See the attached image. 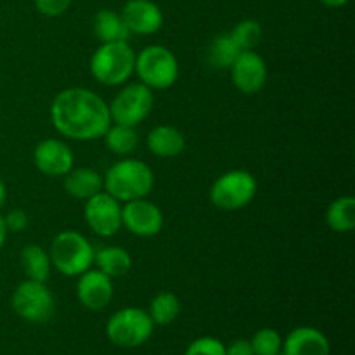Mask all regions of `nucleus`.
Returning <instances> with one entry per match:
<instances>
[{
    "mask_svg": "<svg viewBox=\"0 0 355 355\" xmlns=\"http://www.w3.org/2000/svg\"><path fill=\"white\" fill-rule=\"evenodd\" d=\"M231 38L241 51H253L262 40V26L255 19H245L232 28Z\"/></svg>",
    "mask_w": 355,
    "mask_h": 355,
    "instance_id": "obj_26",
    "label": "nucleus"
},
{
    "mask_svg": "<svg viewBox=\"0 0 355 355\" xmlns=\"http://www.w3.org/2000/svg\"><path fill=\"white\" fill-rule=\"evenodd\" d=\"M232 82L243 94H257L267 80L266 61L253 51H241L231 66Z\"/></svg>",
    "mask_w": 355,
    "mask_h": 355,
    "instance_id": "obj_14",
    "label": "nucleus"
},
{
    "mask_svg": "<svg viewBox=\"0 0 355 355\" xmlns=\"http://www.w3.org/2000/svg\"><path fill=\"white\" fill-rule=\"evenodd\" d=\"M120 14L130 33L153 35L163 26V12L153 0H128Z\"/></svg>",
    "mask_w": 355,
    "mask_h": 355,
    "instance_id": "obj_15",
    "label": "nucleus"
},
{
    "mask_svg": "<svg viewBox=\"0 0 355 355\" xmlns=\"http://www.w3.org/2000/svg\"><path fill=\"white\" fill-rule=\"evenodd\" d=\"M149 89H170L179 78L177 58L163 45H148L135 54V71Z\"/></svg>",
    "mask_w": 355,
    "mask_h": 355,
    "instance_id": "obj_5",
    "label": "nucleus"
},
{
    "mask_svg": "<svg viewBox=\"0 0 355 355\" xmlns=\"http://www.w3.org/2000/svg\"><path fill=\"white\" fill-rule=\"evenodd\" d=\"M35 166L49 177H64L73 168L75 156L59 139H45L33 151Z\"/></svg>",
    "mask_w": 355,
    "mask_h": 355,
    "instance_id": "obj_12",
    "label": "nucleus"
},
{
    "mask_svg": "<svg viewBox=\"0 0 355 355\" xmlns=\"http://www.w3.org/2000/svg\"><path fill=\"white\" fill-rule=\"evenodd\" d=\"M121 227L139 238H153L163 227V214L155 203L146 198L127 201L121 207Z\"/></svg>",
    "mask_w": 355,
    "mask_h": 355,
    "instance_id": "obj_11",
    "label": "nucleus"
},
{
    "mask_svg": "<svg viewBox=\"0 0 355 355\" xmlns=\"http://www.w3.org/2000/svg\"><path fill=\"white\" fill-rule=\"evenodd\" d=\"M326 224L336 232H350L355 227V200L342 196L329 205L326 211Z\"/></svg>",
    "mask_w": 355,
    "mask_h": 355,
    "instance_id": "obj_22",
    "label": "nucleus"
},
{
    "mask_svg": "<svg viewBox=\"0 0 355 355\" xmlns=\"http://www.w3.org/2000/svg\"><path fill=\"white\" fill-rule=\"evenodd\" d=\"M90 71L103 85H121L135 71V52L128 42L103 44L90 58Z\"/></svg>",
    "mask_w": 355,
    "mask_h": 355,
    "instance_id": "obj_3",
    "label": "nucleus"
},
{
    "mask_svg": "<svg viewBox=\"0 0 355 355\" xmlns=\"http://www.w3.org/2000/svg\"><path fill=\"white\" fill-rule=\"evenodd\" d=\"M239 54H241V49L234 44L229 33L215 37L208 47V61L214 68L218 69H231Z\"/></svg>",
    "mask_w": 355,
    "mask_h": 355,
    "instance_id": "obj_24",
    "label": "nucleus"
},
{
    "mask_svg": "<svg viewBox=\"0 0 355 355\" xmlns=\"http://www.w3.org/2000/svg\"><path fill=\"white\" fill-rule=\"evenodd\" d=\"M104 187L103 177L92 168L80 166L71 168L64 175V191L73 198L78 200H89L94 194L101 193Z\"/></svg>",
    "mask_w": 355,
    "mask_h": 355,
    "instance_id": "obj_18",
    "label": "nucleus"
},
{
    "mask_svg": "<svg viewBox=\"0 0 355 355\" xmlns=\"http://www.w3.org/2000/svg\"><path fill=\"white\" fill-rule=\"evenodd\" d=\"M51 257L42 246L28 245L21 252V267L28 279L45 283L51 274Z\"/></svg>",
    "mask_w": 355,
    "mask_h": 355,
    "instance_id": "obj_21",
    "label": "nucleus"
},
{
    "mask_svg": "<svg viewBox=\"0 0 355 355\" xmlns=\"http://www.w3.org/2000/svg\"><path fill=\"white\" fill-rule=\"evenodd\" d=\"M94 248L85 236L76 231H62L51 245V263L61 274L75 277L89 270L94 263Z\"/></svg>",
    "mask_w": 355,
    "mask_h": 355,
    "instance_id": "obj_4",
    "label": "nucleus"
},
{
    "mask_svg": "<svg viewBox=\"0 0 355 355\" xmlns=\"http://www.w3.org/2000/svg\"><path fill=\"white\" fill-rule=\"evenodd\" d=\"M319 2H322L328 7H343L349 0H319Z\"/></svg>",
    "mask_w": 355,
    "mask_h": 355,
    "instance_id": "obj_33",
    "label": "nucleus"
},
{
    "mask_svg": "<svg viewBox=\"0 0 355 355\" xmlns=\"http://www.w3.org/2000/svg\"><path fill=\"white\" fill-rule=\"evenodd\" d=\"M12 309L24 321L47 322L54 315L55 302L45 283L26 279L14 290Z\"/></svg>",
    "mask_w": 355,
    "mask_h": 355,
    "instance_id": "obj_9",
    "label": "nucleus"
},
{
    "mask_svg": "<svg viewBox=\"0 0 355 355\" xmlns=\"http://www.w3.org/2000/svg\"><path fill=\"white\" fill-rule=\"evenodd\" d=\"M155 97L153 90L144 83H130L114 96L110 106L111 123L137 127L151 113Z\"/></svg>",
    "mask_w": 355,
    "mask_h": 355,
    "instance_id": "obj_8",
    "label": "nucleus"
},
{
    "mask_svg": "<svg viewBox=\"0 0 355 355\" xmlns=\"http://www.w3.org/2000/svg\"><path fill=\"white\" fill-rule=\"evenodd\" d=\"M225 355H255L252 343L248 340H236L231 345L225 347Z\"/></svg>",
    "mask_w": 355,
    "mask_h": 355,
    "instance_id": "obj_31",
    "label": "nucleus"
},
{
    "mask_svg": "<svg viewBox=\"0 0 355 355\" xmlns=\"http://www.w3.org/2000/svg\"><path fill=\"white\" fill-rule=\"evenodd\" d=\"M257 180L246 170L225 172L211 184L210 201L217 208L234 211L245 208L257 194Z\"/></svg>",
    "mask_w": 355,
    "mask_h": 355,
    "instance_id": "obj_7",
    "label": "nucleus"
},
{
    "mask_svg": "<svg viewBox=\"0 0 355 355\" xmlns=\"http://www.w3.org/2000/svg\"><path fill=\"white\" fill-rule=\"evenodd\" d=\"M94 263L97 266V270L114 279L123 277L132 269V257L120 246H104L94 253Z\"/></svg>",
    "mask_w": 355,
    "mask_h": 355,
    "instance_id": "obj_19",
    "label": "nucleus"
},
{
    "mask_svg": "<svg viewBox=\"0 0 355 355\" xmlns=\"http://www.w3.org/2000/svg\"><path fill=\"white\" fill-rule=\"evenodd\" d=\"M76 297L89 311H103L113 298V279L90 267L78 276Z\"/></svg>",
    "mask_w": 355,
    "mask_h": 355,
    "instance_id": "obj_13",
    "label": "nucleus"
},
{
    "mask_svg": "<svg viewBox=\"0 0 355 355\" xmlns=\"http://www.w3.org/2000/svg\"><path fill=\"white\" fill-rule=\"evenodd\" d=\"M7 232H19L28 227V215L23 210H10L7 217H3Z\"/></svg>",
    "mask_w": 355,
    "mask_h": 355,
    "instance_id": "obj_30",
    "label": "nucleus"
},
{
    "mask_svg": "<svg viewBox=\"0 0 355 355\" xmlns=\"http://www.w3.org/2000/svg\"><path fill=\"white\" fill-rule=\"evenodd\" d=\"M276 355H286V354H284V352H283V350H281V352H277Z\"/></svg>",
    "mask_w": 355,
    "mask_h": 355,
    "instance_id": "obj_35",
    "label": "nucleus"
},
{
    "mask_svg": "<svg viewBox=\"0 0 355 355\" xmlns=\"http://www.w3.org/2000/svg\"><path fill=\"white\" fill-rule=\"evenodd\" d=\"M85 220L87 225L103 238H111L121 229V205L111 194L101 193L94 194L85 200Z\"/></svg>",
    "mask_w": 355,
    "mask_h": 355,
    "instance_id": "obj_10",
    "label": "nucleus"
},
{
    "mask_svg": "<svg viewBox=\"0 0 355 355\" xmlns=\"http://www.w3.org/2000/svg\"><path fill=\"white\" fill-rule=\"evenodd\" d=\"M252 349L255 355H276L283 349V340L276 329L263 328L257 331L252 338Z\"/></svg>",
    "mask_w": 355,
    "mask_h": 355,
    "instance_id": "obj_27",
    "label": "nucleus"
},
{
    "mask_svg": "<svg viewBox=\"0 0 355 355\" xmlns=\"http://www.w3.org/2000/svg\"><path fill=\"white\" fill-rule=\"evenodd\" d=\"M7 200V189H6V184H3V180L0 179V208L3 207V203H6Z\"/></svg>",
    "mask_w": 355,
    "mask_h": 355,
    "instance_id": "obj_34",
    "label": "nucleus"
},
{
    "mask_svg": "<svg viewBox=\"0 0 355 355\" xmlns=\"http://www.w3.org/2000/svg\"><path fill=\"white\" fill-rule=\"evenodd\" d=\"M51 120L55 130L75 141H96L111 125L110 106L96 92L71 87L54 97Z\"/></svg>",
    "mask_w": 355,
    "mask_h": 355,
    "instance_id": "obj_1",
    "label": "nucleus"
},
{
    "mask_svg": "<svg viewBox=\"0 0 355 355\" xmlns=\"http://www.w3.org/2000/svg\"><path fill=\"white\" fill-rule=\"evenodd\" d=\"M184 355H225V347L220 340L211 338V336H203L198 338L187 347Z\"/></svg>",
    "mask_w": 355,
    "mask_h": 355,
    "instance_id": "obj_28",
    "label": "nucleus"
},
{
    "mask_svg": "<svg viewBox=\"0 0 355 355\" xmlns=\"http://www.w3.org/2000/svg\"><path fill=\"white\" fill-rule=\"evenodd\" d=\"M7 234H9V232H7L6 222H3V217H0V250H2L3 243H6Z\"/></svg>",
    "mask_w": 355,
    "mask_h": 355,
    "instance_id": "obj_32",
    "label": "nucleus"
},
{
    "mask_svg": "<svg viewBox=\"0 0 355 355\" xmlns=\"http://www.w3.org/2000/svg\"><path fill=\"white\" fill-rule=\"evenodd\" d=\"M155 322L142 309L127 307L114 312L106 324V335L111 343L121 349L141 347L153 335Z\"/></svg>",
    "mask_w": 355,
    "mask_h": 355,
    "instance_id": "obj_6",
    "label": "nucleus"
},
{
    "mask_svg": "<svg viewBox=\"0 0 355 355\" xmlns=\"http://www.w3.org/2000/svg\"><path fill=\"white\" fill-rule=\"evenodd\" d=\"M149 151L159 158H173L179 156L186 148V139L182 132L177 130L170 125H159L155 127L148 135Z\"/></svg>",
    "mask_w": 355,
    "mask_h": 355,
    "instance_id": "obj_17",
    "label": "nucleus"
},
{
    "mask_svg": "<svg viewBox=\"0 0 355 355\" xmlns=\"http://www.w3.org/2000/svg\"><path fill=\"white\" fill-rule=\"evenodd\" d=\"M103 182L107 194L120 203H127L148 196L155 186V175L144 162L127 158L114 163L103 177Z\"/></svg>",
    "mask_w": 355,
    "mask_h": 355,
    "instance_id": "obj_2",
    "label": "nucleus"
},
{
    "mask_svg": "<svg viewBox=\"0 0 355 355\" xmlns=\"http://www.w3.org/2000/svg\"><path fill=\"white\" fill-rule=\"evenodd\" d=\"M283 352L286 355H329V342L319 329L304 326L286 336Z\"/></svg>",
    "mask_w": 355,
    "mask_h": 355,
    "instance_id": "obj_16",
    "label": "nucleus"
},
{
    "mask_svg": "<svg viewBox=\"0 0 355 355\" xmlns=\"http://www.w3.org/2000/svg\"><path fill=\"white\" fill-rule=\"evenodd\" d=\"M103 137L107 149H111V153L120 156L130 155L139 144V135L135 127H127V125L120 123L110 125Z\"/></svg>",
    "mask_w": 355,
    "mask_h": 355,
    "instance_id": "obj_23",
    "label": "nucleus"
},
{
    "mask_svg": "<svg viewBox=\"0 0 355 355\" xmlns=\"http://www.w3.org/2000/svg\"><path fill=\"white\" fill-rule=\"evenodd\" d=\"M94 33H96V37L103 44H110V42H127L128 37L132 35L128 31L121 14L110 9H103L96 14V17H94Z\"/></svg>",
    "mask_w": 355,
    "mask_h": 355,
    "instance_id": "obj_20",
    "label": "nucleus"
},
{
    "mask_svg": "<svg viewBox=\"0 0 355 355\" xmlns=\"http://www.w3.org/2000/svg\"><path fill=\"white\" fill-rule=\"evenodd\" d=\"M38 12L47 17H55L64 14L71 6V0H35Z\"/></svg>",
    "mask_w": 355,
    "mask_h": 355,
    "instance_id": "obj_29",
    "label": "nucleus"
},
{
    "mask_svg": "<svg viewBox=\"0 0 355 355\" xmlns=\"http://www.w3.org/2000/svg\"><path fill=\"white\" fill-rule=\"evenodd\" d=\"M179 312H180L179 298H177L173 293H170V291H162V293H158L151 300L148 314L155 324L166 326V324H172V322L175 321Z\"/></svg>",
    "mask_w": 355,
    "mask_h": 355,
    "instance_id": "obj_25",
    "label": "nucleus"
}]
</instances>
